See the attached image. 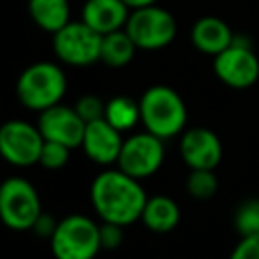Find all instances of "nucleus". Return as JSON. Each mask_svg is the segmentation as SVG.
I'll return each instance as SVG.
<instances>
[{"label":"nucleus","instance_id":"bb28decb","mask_svg":"<svg viewBox=\"0 0 259 259\" xmlns=\"http://www.w3.org/2000/svg\"><path fill=\"white\" fill-rule=\"evenodd\" d=\"M132 10H136V8H144V6H152V4H156L158 0H123Z\"/></svg>","mask_w":259,"mask_h":259},{"label":"nucleus","instance_id":"f03ea898","mask_svg":"<svg viewBox=\"0 0 259 259\" xmlns=\"http://www.w3.org/2000/svg\"><path fill=\"white\" fill-rule=\"evenodd\" d=\"M140 115L146 132L168 140L178 136L186 123V105L182 97L166 85H154L140 99Z\"/></svg>","mask_w":259,"mask_h":259},{"label":"nucleus","instance_id":"4468645a","mask_svg":"<svg viewBox=\"0 0 259 259\" xmlns=\"http://www.w3.org/2000/svg\"><path fill=\"white\" fill-rule=\"evenodd\" d=\"M130 10L123 0H87L83 6V22L99 34H109L125 28Z\"/></svg>","mask_w":259,"mask_h":259},{"label":"nucleus","instance_id":"6ab92c4d","mask_svg":"<svg viewBox=\"0 0 259 259\" xmlns=\"http://www.w3.org/2000/svg\"><path fill=\"white\" fill-rule=\"evenodd\" d=\"M105 119L119 132L130 130L142 119L140 115V101L136 103L127 95H115L109 101H105Z\"/></svg>","mask_w":259,"mask_h":259},{"label":"nucleus","instance_id":"f257e3e1","mask_svg":"<svg viewBox=\"0 0 259 259\" xmlns=\"http://www.w3.org/2000/svg\"><path fill=\"white\" fill-rule=\"evenodd\" d=\"M91 204L103 223L132 225L142 221L144 206L148 202L146 190L140 180L123 170H103L91 182Z\"/></svg>","mask_w":259,"mask_h":259},{"label":"nucleus","instance_id":"aec40b11","mask_svg":"<svg viewBox=\"0 0 259 259\" xmlns=\"http://www.w3.org/2000/svg\"><path fill=\"white\" fill-rule=\"evenodd\" d=\"M219 188V180L212 170H190L186 178V192L196 200L212 198Z\"/></svg>","mask_w":259,"mask_h":259},{"label":"nucleus","instance_id":"4be33fe9","mask_svg":"<svg viewBox=\"0 0 259 259\" xmlns=\"http://www.w3.org/2000/svg\"><path fill=\"white\" fill-rule=\"evenodd\" d=\"M69 148L63 146V144H57V142H47L45 140V146H42V152H40V160L38 164L47 170H59L67 164L69 160Z\"/></svg>","mask_w":259,"mask_h":259},{"label":"nucleus","instance_id":"5701e85b","mask_svg":"<svg viewBox=\"0 0 259 259\" xmlns=\"http://www.w3.org/2000/svg\"><path fill=\"white\" fill-rule=\"evenodd\" d=\"M75 109L83 117L85 123H91V121H97V119H103L105 117V101L99 95H91V93L89 95H83L75 103Z\"/></svg>","mask_w":259,"mask_h":259},{"label":"nucleus","instance_id":"20e7f679","mask_svg":"<svg viewBox=\"0 0 259 259\" xmlns=\"http://www.w3.org/2000/svg\"><path fill=\"white\" fill-rule=\"evenodd\" d=\"M49 241L55 259H93L101 251L99 225L85 214H69L59 221Z\"/></svg>","mask_w":259,"mask_h":259},{"label":"nucleus","instance_id":"9d476101","mask_svg":"<svg viewBox=\"0 0 259 259\" xmlns=\"http://www.w3.org/2000/svg\"><path fill=\"white\" fill-rule=\"evenodd\" d=\"M214 75L233 89H247L259 79V57L247 42L235 38L214 57Z\"/></svg>","mask_w":259,"mask_h":259},{"label":"nucleus","instance_id":"0eeeda50","mask_svg":"<svg viewBox=\"0 0 259 259\" xmlns=\"http://www.w3.org/2000/svg\"><path fill=\"white\" fill-rule=\"evenodd\" d=\"M101 38L89 24L69 22L53 34V49L57 57L73 67H87L101 59Z\"/></svg>","mask_w":259,"mask_h":259},{"label":"nucleus","instance_id":"a878e982","mask_svg":"<svg viewBox=\"0 0 259 259\" xmlns=\"http://www.w3.org/2000/svg\"><path fill=\"white\" fill-rule=\"evenodd\" d=\"M57 221L51 217V214H40L38 217V221L34 223V227H32V231L38 235V237H42V239H51L53 237V233H55V229H57Z\"/></svg>","mask_w":259,"mask_h":259},{"label":"nucleus","instance_id":"b1692460","mask_svg":"<svg viewBox=\"0 0 259 259\" xmlns=\"http://www.w3.org/2000/svg\"><path fill=\"white\" fill-rule=\"evenodd\" d=\"M99 239H101V249H117L123 241V227L115 223H103L99 225Z\"/></svg>","mask_w":259,"mask_h":259},{"label":"nucleus","instance_id":"ddd939ff","mask_svg":"<svg viewBox=\"0 0 259 259\" xmlns=\"http://www.w3.org/2000/svg\"><path fill=\"white\" fill-rule=\"evenodd\" d=\"M83 150L87 154L89 160H93L95 164L107 166L117 162L123 140H121V132L115 130L105 117L87 123L85 127V136H83Z\"/></svg>","mask_w":259,"mask_h":259},{"label":"nucleus","instance_id":"423d86ee","mask_svg":"<svg viewBox=\"0 0 259 259\" xmlns=\"http://www.w3.org/2000/svg\"><path fill=\"white\" fill-rule=\"evenodd\" d=\"M125 32L132 36L138 49L156 51L170 45L176 36V20L168 10L152 4L130 12Z\"/></svg>","mask_w":259,"mask_h":259},{"label":"nucleus","instance_id":"a211bd4d","mask_svg":"<svg viewBox=\"0 0 259 259\" xmlns=\"http://www.w3.org/2000/svg\"><path fill=\"white\" fill-rule=\"evenodd\" d=\"M136 49L138 47L132 40V36L125 32V28H121V30L103 34V38H101V59L99 61H103L107 67L119 69V67H125L134 59Z\"/></svg>","mask_w":259,"mask_h":259},{"label":"nucleus","instance_id":"f3484780","mask_svg":"<svg viewBox=\"0 0 259 259\" xmlns=\"http://www.w3.org/2000/svg\"><path fill=\"white\" fill-rule=\"evenodd\" d=\"M30 18L47 32H57L69 24V0H28Z\"/></svg>","mask_w":259,"mask_h":259},{"label":"nucleus","instance_id":"1a4fd4ad","mask_svg":"<svg viewBox=\"0 0 259 259\" xmlns=\"http://www.w3.org/2000/svg\"><path fill=\"white\" fill-rule=\"evenodd\" d=\"M162 142L164 140H160L150 132L130 136L127 140H123V146L117 158V168L138 180L156 174L164 162Z\"/></svg>","mask_w":259,"mask_h":259},{"label":"nucleus","instance_id":"7ed1b4c3","mask_svg":"<svg viewBox=\"0 0 259 259\" xmlns=\"http://www.w3.org/2000/svg\"><path fill=\"white\" fill-rule=\"evenodd\" d=\"M67 91V77L65 71L49 61L28 65L18 81H16V95L20 103L34 111H45L61 101Z\"/></svg>","mask_w":259,"mask_h":259},{"label":"nucleus","instance_id":"2eb2a0df","mask_svg":"<svg viewBox=\"0 0 259 259\" xmlns=\"http://www.w3.org/2000/svg\"><path fill=\"white\" fill-rule=\"evenodd\" d=\"M190 38L194 42V47L204 53V55H212L217 57L219 53H223L225 49H229L235 40L231 26L221 20L219 16H202L194 22L192 30H190Z\"/></svg>","mask_w":259,"mask_h":259},{"label":"nucleus","instance_id":"6e6552de","mask_svg":"<svg viewBox=\"0 0 259 259\" xmlns=\"http://www.w3.org/2000/svg\"><path fill=\"white\" fill-rule=\"evenodd\" d=\"M42 146L45 138L38 125L22 119H12L0 127V154L12 166L26 168L38 164Z\"/></svg>","mask_w":259,"mask_h":259},{"label":"nucleus","instance_id":"412c9836","mask_svg":"<svg viewBox=\"0 0 259 259\" xmlns=\"http://www.w3.org/2000/svg\"><path fill=\"white\" fill-rule=\"evenodd\" d=\"M235 229L241 237L259 235V200H247L237 208Z\"/></svg>","mask_w":259,"mask_h":259},{"label":"nucleus","instance_id":"393cba45","mask_svg":"<svg viewBox=\"0 0 259 259\" xmlns=\"http://www.w3.org/2000/svg\"><path fill=\"white\" fill-rule=\"evenodd\" d=\"M229 259H259V235L241 237Z\"/></svg>","mask_w":259,"mask_h":259},{"label":"nucleus","instance_id":"9b49d317","mask_svg":"<svg viewBox=\"0 0 259 259\" xmlns=\"http://www.w3.org/2000/svg\"><path fill=\"white\" fill-rule=\"evenodd\" d=\"M87 123L77 113L75 107L67 105H53L38 115V130L47 142H57L67 146L69 150L83 144Z\"/></svg>","mask_w":259,"mask_h":259},{"label":"nucleus","instance_id":"dca6fc26","mask_svg":"<svg viewBox=\"0 0 259 259\" xmlns=\"http://www.w3.org/2000/svg\"><path fill=\"white\" fill-rule=\"evenodd\" d=\"M180 221V208L174 198L156 194L150 196L144 212H142V223L154 231V233H170Z\"/></svg>","mask_w":259,"mask_h":259},{"label":"nucleus","instance_id":"39448f33","mask_svg":"<svg viewBox=\"0 0 259 259\" xmlns=\"http://www.w3.org/2000/svg\"><path fill=\"white\" fill-rule=\"evenodd\" d=\"M42 214L36 188L18 176H12L0 186V217L12 231H28Z\"/></svg>","mask_w":259,"mask_h":259},{"label":"nucleus","instance_id":"f8f14e48","mask_svg":"<svg viewBox=\"0 0 259 259\" xmlns=\"http://www.w3.org/2000/svg\"><path fill=\"white\" fill-rule=\"evenodd\" d=\"M180 156L190 170H214L223 158V146L212 130L190 127L180 138Z\"/></svg>","mask_w":259,"mask_h":259}]
</instances>
